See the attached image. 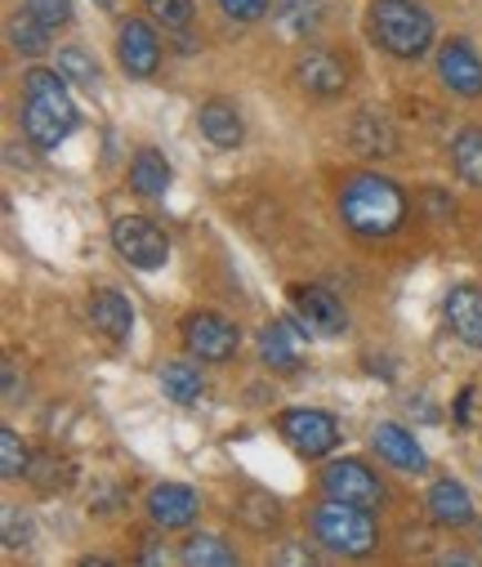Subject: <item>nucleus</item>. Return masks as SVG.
Masks as SVG:
<instances>
[{"label":"nucleus","mask_w":482,"mask_h":567,"mask_svg":"<svg viewBox=\"0 0 482 567\" xmlns=\"http://www.w3.org/2000/svg\"><path fill=\"white\" fill-rule=\"evenodd\" d=\"M23 130L37 148H59L76 130V103L68 99V76L59 68H32L23 76Z\"/></svg>","instance_id":"obj_1"},{"label":"nucleus","mask_w":482,"mask_h":567,"mask_svg":"<svg viewBox=\"0 0 482 567\" xmlns=\"http://www.w3.org/2000/svg\"><path fill=\"white\" fill-rule=\"evenodd\" d=\"M340 215H345L349 233L380 241V237H393V233L402 228V219H407V197H402V188H398L393 179L367 171V175H353V179L345 184V193H340Z\"/></svg>","instance_id":"obj_2"},{"label":"nucleus","mask_w":482,"mask_h":567,"mask_svg":"<svg viewBox=\"0 0 482 567\" xmlns=\"http://www.w3.org/2000/svg\"><path fill=\"white\" fill-rule=\"evenodd\" d=\"M371 37L380 41L384 54L416 63L433 45V19L416 0H371Z\"/></svg>","instance_id":"obj_3"},{"label":"nucleus","mask_w":482,"mask_h":567,"mask_svg":"<svg viewBox=\"0 0 482 567\" xmlns=\"http://www.w3.org/2000/svg\"><path fill=\"white\" fill-rule=\"evenodd\" d=\"M312 536H317V545H327L331 554L367 558L376 549V518H371V509L331 496L327 505L312 509Z\"/></svg>","instance_id":"obj_4"},{"label":"nucleus","mask_w":482,"mask_h":567,"mask_svg":"<svg viewBox=\"0 0 482 567\" xmlns=\"http://www.w3.org/2000/svg\"><path fill=\"white\" fill-rule=\"evenodd\" d=\"M112 246L139 272H156V268H166V259H171L166 233H161L152 219H143V215H121L112 224Z\"/></svg>","instance_id":"obj_5"},{"label":"nucleus","mask_w":482,"mask_h":567,"mask_svg":"<svg viewBox=\"0 0 482 567\" xmlns=\"http://www.w3.org/2000/svg\"><path fill=\"white\" fill-rule=\"evenodd\" d=\"M281 439H286L299 456L317 461V456L336 452V443H340V424H336V415H327V411L299 406V411H286V415H281Z\"/></svg>","instance_id":"obj_6"},{"label":"nucleus","mask_w":482,"mask_h":567,"mask_svg":"<svg viewBox=\"0 0 482 567\" xmlns=\"http://www.w3.org/2000/svg\"><path fill=\"white\" fill-rule=\"evenodd\" d=\"M184 344L202 362H228L237 353V344H242V331L224 313H206L202 309V313H188L184 318Z\"/></svg>","instance_id":"obj_7"},{"label":"nucleus","mask_w":482,"mask_h":567,"mask_svg":"<svg viewBox=\"0 0 482 567\" xmlns=\"http://www.w3.org/2000/svg\"><path fill=\"white\" fill-rule=\"evenodd\" d=\"M321 487H327V496L349 501V505H362V509H376L384 501L380 478L362 461H336V465H327V470H321Z\"/></svg>","instance_id":"obj_8"},{"label":"nucleus","mask_w":482,"mask_h":567,"mask_svg":"<svg viewBox=\"0 0 482 567\" xmlns=\"http://www.w3.org/2000/svg\"><path fill=\"white\" fill-rule=\"evenodd\" d=\"M295 81H299V90H308V94H317V99H336V94H345V85H349V68H345L331 50L312 45V50H304V54L295 59Z\"/></svg>","instance_id":"obj_9"},{"label":"nucleus","mask_w":482,"mask_h":567,"mask_svg":"<svg viewBox=\"0 0 482 567\" xmlns=\"http://www.w3.org/2000/svg\"><path fill=\"white\" fill-rule=\"evenodd\" d=\"M290 305H295L304 331H317V336H345V327H349L345 305H340L327 287H295V291H290Z\"/></svg>","instance_id":"obj_10"},{"label":"nucleus","mask_w":482,"mask_h":567,"mask_svg":"<svg viewBox=\"0 0 482 567\" xmlns=\"http://www.w3.org/2000/svg\"><path fill=\"white\" fill-rule=\"evenodd\" d=\"M116 59H121V68H125L130 76H139V81L156 76V68H161V41H156V32H152L143 19L121 23V32H116Z\"/></svg>","instance_id":"obj_11"},{"label":"nucleus","mask_w":482,"mask_h":567,"mask_svg":"<svg viewBox=\"0 0 482 567\" xmlns=\"http://www.w3.org/2000/svg\"><path fill=\"white\" fill-rule=\"evenodd\" d=\"M438 76H442V85L451 94L478 99L482 94V59H478V50L469 41H447L438 50Z\"/></svg>","instance_id":"obj_12"},{"label":"nucleus","mask_w":482,"mask_h":567,"mask_svg":"<svg viewBox=\"0 0 482 567\" xmlns=\"http://www.w3.org/2000/svg\"><path fill=\"white\" fill-rule=\"evenodd\" d=\"M147 514H152V523L156 527H188L197 514H202V501H197V492L193 487H184V483H156L152 492H147Z\"/></svg>","instance_id":"obj_13"},{"label":"nucleus","mask_w":482,"mask_h":567,"mask_svg":"<svg viewBox=\"0 0 482 567\" xmlns=\"http://www.w3.org/2000/svg\"><path fill=\"white\" fill-rule=\"evenodd\" d=\"M371 443H376L380 461H389V465H393V470H402V474H424V465H429L424 447L416 443V434H411V430H402V424H376Z\"/></svg>","instance_id":"obj_14"},{"label":"nucleus","mask_w":482,"mask_h":567,"mask_svg":"<svg viewBox=\"0 0 482 567\" xmlns=\"http://www.w3.org/2000/svg\"><path fill=\"white\" fill-rule=\"evenodd\" d=\"M447 327L469 349H482V291L478 287H451L447 291Z\"/></svg>","instance_id":"obj_15"},{"label":"nucleus","mask_w":482,"mask_h":567,"mask_svg":"<svg viewBox=\"0 0 482 567\" xmlns=\"http://www.w3.org/2000/svg\"><path fill=\"white\" fill-rule=\"evenodd\" d=\"M197 125H202V134L211 138L215 148H237L242 138H246L242 112H237V103H228V99H211V103H202V107H197Z\"/></svg>","instance_id":"obj_16"},{"label":"nucleus","mask_w":482,"mask_h":567,"mask_svg":"<svg viewBox=\"0 0 482 567\" xmlns=\"http://www.w3.org/2000/svg\"><path fill=\"white\" fill-rule=\"evenodd\" d=\"M90 322H94V331H103L107 340H130V331H134V309H130V300H125L121 291L103 287V291L90 296Z\"/></svg>","instance_id":"obj_17"},{"label":"nucleus","mask_w":482,"mask_h":567,"mask_svg":"<svg viewBox=\"0 0 482 567\" xmlns=\"http://www.w3.org/2000/svg\"><path fill=\"white\" fill-rule=\"evenodd\" d=\"M424 509H429V518L442 523V527H469V523H473V501H469V492H464L460 483H451V478H442V483L429 487Z\"/></svg>","instance_id":"obj_18"},{"label":"nucleus","mask_w":482,"mask_h":567,"mask_svg":"<svg viewBox=\"0 0 482 567\" xmlns=\"http://www.w3.org/2000/svg\"><path fill=\"white\" fill-rule=\"evenodd\" d=\"M308 331H290L286 322H268L264 331H259V358H264V367H273V371H295L299 367V340H304Z\"/></svg>","instance_id":"obj_19"},{"label":"nucleus","mask_w":482,"mask_h":567,"mask_svg":"<svg viewBox=\"0 0 482 567\" xmlns=\"http://www.w3.org/2000/svg\"><path fill=\"white\" fill-rule=\"evenodd\" d=\"M353 148H358L362 157H393L398 134H393V125H389L384 116L362 112V116L353 121Z\"/></svg>","instance_id":"obj_20"},{"label":"nucleus","mask_w":482,"mask_h":567,"mask_svg":"<svg viewBox=\"0 0 482 567\" xmlns=\"http://www.w3.org/2000/svg\"><path fill=\"white\" fill-rule=\"evenodd\" d=\"M156 380H161V393H166L171 402H180V406H193L206 393V380L193 362H166Z\"/></svg>","instance_id":"obj_21"},{"label":"nucleus","mask_w":482,"mask_h":567,"mask_svg":"<svg viewBox=\"0 0 482 567\" xmlns=\"http://www.w3.org/2000/svg\"><path fill=\"white\" fill-rule=\"evenodd\" d=\"M130 188L143 193V197H161V193H166V188H171V166H166V157L152 153V148H143V153L130 162Z\"/></svg>","instance_id":"obj_22"},{"label":"nucleus","mask_w":482,"mask_h":567,"mask_svg":"<svg viewBox=\"0 0 482 567\" xmlns=\"http://www.w3.org/2000/svg\"><path fill=\"white\" fill-rule=\"evenodd\" d=\"M273 23L286 37H308L321 23V0H273Z\"/></svg>","instance_id":"obj_23"},{"label":"nucleus","mask_w":482,"mask_h":567,"mask_svg":"<svg viewBox=\"0 0 482 567\" xmlns=\"http://www.w3.org/2000/svg\"><path fill=\"white\" fill-rule=\"evenodd\" d=\"M50 32H54V28H45L32 10H23V14L10 19V45H14L19 54H28V59H37V54L50 50Z\"/></svg>","instance_id":"obj_24"},{"label":"nucleus","mask_w":482,"mask_h":567,"mask_svg":"<svg viewBox=\"0 0 482 567\" xmlns=\"http://www.w3.org/2000/svg\"><path fill=\"white\" fill-rule=\"evenodd\" d=\"M451 162H455V171H460L464 184L482 188V130H460V134H455Z\"/></svg>","instance_id":"obj_25"},{"label":"nucleus","mask_w":482,"mask_h":567,"mask_svg":"<svg viewBox=\"0 0 482 567\" xmlns=\"http://www.w3.org/2000/svg\"><path fill=\"white\" fill-rule=\"evenodd\" d=\"M180 558H184L188 567H233V563H237V554H233L219 536H188L184 549H180Z\"/></svg>","instance_id":"obj_26"},{"label":"nucleus","mask_w":482,"mask_h":567,"mask_svg":"<svg viewBox=\"0 0 482 567\" xmlns=\"http://www.w3.org/2000/svg\"><path fill=\"white\" fill-rule=\"evenodd\" d=\"M237 518H242L250 532H268V527H277L281 505H277L273 492H246V496L237 501Z\"/></svg>","instance_id":"obj_27"},{"label":"nucleus","mask_w":482,"mask_h":567,"mask_svg":"<svg viewBox=\"0 0 482 567\" xmlns=\"http://www.w3.org/2000/svg\"><path fill=\"white\" fill-rule=\"evenodd\" d=\"M143 10L166 28V32H184L188 23H193V0H143Z\"/></svg>","instance_id":"obj_28"},{"label":"nucleus","mask_w":482,"mask_h":567,"mask_svg":"<svg viewBox=\"0 0 482 567\" xmlns=\"http://www.w3.org/2000/svg\"><path fill=\"white\" fill-rule=\"evenodd\" d=\"M32 470V456L23 447V439L14 430H0V474L6 478H23Z\"/></svg>","instance_id":"obj_29"},{"label":"nucleus","mask_w":482,"mask_h":567,"mask_svg":"<svg viewBox=\"0 0 482 567\" xmlns=\"http://www.w3.org/2000/svg\"><path fill=\"white\" fill-rule=\"evenodd\" d=\"M28 478H32L41 492H63V487L72 483V465H68V461H54V456H37L32 470H28Z\"/></svg>","instance_id":"obj_30"},{"label":"nucleus","mask_w":482,"mask_h":567,"mask_svg":"<svg viewBox=\"0 0 482 567\" xmlns=\"http://www.w3.org/2000/svg\"><path fill=\"white\" fill-rule=\"evenodd\" d=\"M59 72H63L68 81H76V85H94V81H99V63H94L85 50H76V45L59 50Z\"/></svg>","instance_id":"obj_31"},{"label":"nucleus","mask_w":482,"mask_h":567,"mask_svg":"<svg viewBox=\"0 0 482 567\" xmlns=\"http://www.w3.org/2000/svg\"><path fill=\"white\" fill-rule=\"evenodd\" d=\"M6 545L10 549H28L32 545V518L19 505H6Z\"/></svg>","instance_id":"obj_32"},{"label":"nucleus","mask_w":482,"mask_h":567,"mask_svg":"<svg viewBox=\"0 0 482 567\" xmlns=\"http://www.w3.org/2000/svg\"><path fill=\"white\" fill-rule=\"evenodd\" d=\"M28 10H32L45 28H68V23H72V0H28Z\"/></svg>","instance_id":"obj_33"},{"label":"nucleus","mask_w":482,"mask_h":567,"mask_svg":"<svg viewBox=\"0 0 482 567\" xmlns=\"http://www.w3.org/2000/svg\"><path fill=\"white\" fill-rule=\"evenodd\" d=\"M219 10L233 19V23H255L273 10V0H219Z\"/></svg>","instance_id":"obj_34"},{"label":"nucleus","mask_w":482,"mask_h":567,"mask_svg":"<svg viewBox=\"0 0 482 567\" xmlns=\"http://www.w3.org/2000/svg\"><path fill=\"white\" fill-rule=\"evenodd\" d=\"M277 563H312V549H304L299 540H290V545L277 554Z\"/></svg>","instance_id":"obj_35"},{"label":"nucleus","mask_w":482,"mask_h":567,"mask_svg":"<svg viewBox=\"0 0 482 567\" xmlns=\"http://www.w3.org/2000/svg\"><path fill=\"white\" fill-rule=\"evenodd\" d=\"M99 6H107V10H112V6H116V0H99Z\"/></svg>","instance_id":"obj_36"},{"label":"nucleus","mask_w":482,"mask_h":567,"mask_svg":"<svg viewBox=\"0 0 482 567\" xmlns=\"http://www.w3.org/2000/svg\"><path fill=\"white\" fill-rule=\"evenodd\" d=\"M478 536H482V527H478Z\"/></svg>","instance_id":"obj_37"}]
</instances>
